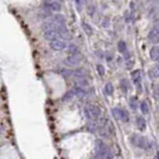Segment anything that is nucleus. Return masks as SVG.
<instances>
[{
	"instance_id": "obj_1",
	"label": "nucleus",
	"mask_w": 159,
	"mask_h": 159,
	"mask_svg": "<svg viewBox=\"0 0 159 159\" xmlns=\"http://www.w3.org/2000/svg\"><path fill=\"white\" fill-rule=\"evenodd\" d=\"M130 141L135 147L142 149V150H149L152 147V142H150V140L147 139L146 136H142V135L134 134L133 136H131Z\"/></svg>"
},
{
	"instance_id": "obj_2",
	"label": "nucleus",
	"mask_w": 159,
	"mask_h": 159,
	"mask_svg": "<svg viewBox=\"0 0 159 159\" xmlns=\"http://www.w3.org/2000/svg\"><path fill=\"white\" fill-rule=\"evenodd\" d=\"M85 115L89 120L97 121L101 115V111L96 104H88L85 107Z\"/></svg>"
},
{
	"instance_id": "obj_3",
	"label": "nucleus",
	"mask_w": 159,
	"mask_h": 159,
	"mask_svg": "<svg viewBox=\"0 0 159 159\" xmlns=\"http://www.w3.org/2000/svg\"><path fill=\"white\" fill-rule=\"evenodd\" d=\"M148 39L152 44H157L159 41V20L154 23L153 27L149 32Z\"/></svg>"
},
{
	"instance_id": "obj_4",
	"label": "nucleus",
	"mask_w": 159,
	"mask_h": 159,
	"mask_svg": "<svg viewBox=\"0 0 159 159\" xmlns=\"http://www.w3.org/2000/svg\"><path fill=\"white\" fill-rule=\"evenodd\" d=\"M43 6L51 11H60L61 10V3L58 0H44Z\"/></svg>"
},
{
	"instance_id": "obj_5",
	"label": "nucleus",
	"mask_w": 159,
	"mask_h": 159,
	"mask_svg": "<svg viewBox=\"0 0 159 159\" xmlns=\"http://www.w3.org/2000/svg\"><path fill=\"white\" fill-rule=\"evenodd\" d=\"M131 79L139 92H142V71L140 69L133 70L131 72Z\"/></svg>"
},
{
	"instance_id": "obj_6",
	"label": "nucleus",
	"mask_w": 159,
	"mask_h": 159,
	"mask_svg": "<svg viewBox=\"0 0 159 159\" xmlns=\"http://www.w3.org/2000/svg\"><path fill=\"white\" fill-rule=\"evenodd\" d=\"M113 112L117 118H118L120 121H122V122L126 123L129 121V115H128V113L125 111V110L120 109V107H115Z\"/></svg>"
},
{
	"instance_id": "obj_7",
	"label": "nucleus",
	"mask_w": 159,
	"mask_h": 159,
	"mask_svg": "<svg viewBox=\"0 0 159 159\" xmlns=\"http://www.w3.org/2000/svg\"><path fill=\"white\" fill-rule=\"evenodd\" d=\"M44 39L49 40L50 43H52L54 40L57 39H61L59 33L57 32V30H48V31H44Z\"/></svg>"
},
{
	"instance_id": "obj_8",
	"label": "nucleus",
	"mask_w": 159,
	"mask_h": 159,
	"mask_svg": "<svg viewBox=\"0 0 159 159\" xmlns=\"http://www.w3.org/2000/svg\"><path fill=\"white\" fill-rule=\"evenodd\" d=\"M50 46L54 51H62L67 48V43L64 39H57V40L50 43Z\"/></svg>"
},
{
	"instance_id": "obj_9",
	"label": "nucleus",
	"mask_w": 159,
	"mask_h": 159,
	"mask_svg": "<svg viewBox=\"0 0 159 159\" xmlns=\"http://www.w3.org/2000/svg\"><path fill=\"white\" fill-rule=\"evenodd\" d=\"M135 124H136L137 128H139L141 131H144L147 128V122L146 119L142 116H136L135 117Z\"/></svg>"
},
{
	"instance_id": "obj_10",
	"label": "nucleus",
	"mask_w": 159,
	"mask_h": 159,
	"mask_svg": "<svg viewBox=\"0 0 159 159\" xmlns=\"http://www.w3.org/2000/svg\"><path fill=\"white\" fill-rule=\"evenodd\" d=\"M81 59H82L81 55H79V53H78V54H76V55L69 56V57L65 60V63H66L67 65H76L80 61H81Z\"/></svg>"
},
{
	"instance_id": "obj_11",
	"label": "nucleus",
	"mask_w": 159,
	"mask_h": 159,
	"mask_svg": "<svg viewBox=\"0 0 159 159\" xmlns=\"http://www.w3.org/2000/svg\"><path fill=\"white\" fill-rule=\"evenodd\" d=\"M150 58L152 61H158L159 60V46H154L150 50Z\"/></svg>"
},
{
	"instance_id": "obj_12",
	"label": "nucleus",
	"mask_w": 159,
	"mask_h": 159,
	"mask_svg": "<svg viewBox=\"0 0 159 159\" xmlns=\"http://www.w3.org/2000/svg\"><path fill=\"white\" fill-rule=\"evenodd\" d=\"M120 87H121V90H122L124 93H127L128 91H129L130 84H129V82H128L127 79H122V80H121Z\"/></svg>"
},
{
	"instance_id": "obj_13",
	"label": "nucleus",
	"mask_w": 159,
	"mask_h": 159,
	"mask_svg": "<svg viewBox=\"0 0 159 159\" xmlns=\"http://www.w3.org/2000/svg\"><path fill=\"white\" fill-rule=\"evenodd\" d=\"M149 76H151V79H158L159 78V64L155 65L154 67L149 70Z\"/></svg>"
},
{
	"instance_id": "obj_14",
	"label": "nucleus",
	"mask_w": 159,
	"mask_h": 159,
	"mask_svg": "<svg viewBox=\"0 0 159 159\" xmlns=\"http://www.w3.org/2000/svg\"><path fill=\"white\" fill-rule=\"evenodd\" d=\"M52 20L57 25H65V19L62 15H55Z\"/></svg>"
},
{
	"instance_id": "obj_15",
	"label": "nucleus",
	"mask_w": 159,
	"mask_h": 159,
	"mask_svg": "<svg viewBox=\"0 0 159 159\" xmlns=\"http://www.w3.org/2000/svg\"><path fill=\"white\" fill-rule=\"evenodd\" d=\"M140 107H141V111L144 115H148L149 112H150V107H149V104L147 101H142L141 104H140Z\"/></svg>"
},
{
	"instance_id": "obj_16",
	"label": "nucleus",
	"mask_w": 159,
	"mask_h": 159,
	"mask_svg": "<svg viewBox=\"0 0 159 159\" xmlns=\"http://www.w3.org/2000/svg\"><path fill=\"white\" fill-rule=\"evenodd\" d=\"M118 50L121 54H125L126 52H127V46H126V44L124 40H120L118 43Z\"/></svg>"
},
{
	"instance_id": "obj_17",
	"label": "nucleus",
	"mask_w": 159,
	"mask_h": 159,
	"mask_svg": "<svg viewBox=\"0 0 159 159\" xmlns=\"http://www.w3.org/2000/svg\"><path fill=\"white\" fill-rule=\"evenodd\" d=\"M74 94L76 95V96H79V97H84L86 95V91L84 90L82 87H79V86H76V88H74Z\"/></svg>"
},
{
	"instance_id": "obj_18",
	"label": "nucleus",
	"mask_w": 159,
	"mask_h": 159,
	"mask_svg": "<svg viewBox=\"0 0 159 159\" xmlns=\"http://www.w3.org/2000/svg\"><path fill=\"white\" fill-rule=\"evenodd\" d=\"M82 27H83L84 31L86 32V34H88V35H92L93 30H92V27H91L90 25L87 24V23H85V22H83L82 23Z\"/></svg>"
},
{
	"instance_id": "obj_19",
	"label": "nucleus",
	"mask_w": 159,
	"mask_h": 159,
	"mask_svg": "<svg viewBox=\"0 0 159 159\" xmlns=\"http://www.w3.org/2000/svg\"><path fill=\"white\" fill-rule=\"evenodd\" d=\"M129 106L131 107L133 111H136L137 109V98L136 97H131L129 99Z\"/></svg>"
},
{
	"instance_id": "obj_20",
	"label": "nucleus",
	"mask_w": 159,
	"mask_h": 159,
	"mask_svg": "<svg viewBox=\"0 0 159 159\" xmlns=\"http://www.w3.org/2000/svg\"><path fill=\"white\" fill-rule=\"evenodd\" d=\"M104 91H106V93L107 95H113V93H114V87H113V85H112L111 83H107L106 86H104Z\"/></svg>"
},
{
	"instance_id": "obj_21",
	"label": "nucleus",
	"mask_w": 159,
	"mask_h": 159,
	"mask_svg": "<svg viewBox=\"0 0 159 159\" xmlns=\"http://www.w3.org/2000/svg\"><path fill=\"white\" fill-rule=\"evenodd\" d=\"M79 53V50H78V46H74V44H69L68 46V54L69 55H76V54Z\"/></svg>"
},
{
	"instance_id": "obj_22",
	"label": "nucleus",
	"mask_w": 159,
	"mask_h": 159,
	"mask_svg": "<svg viewBox=\"0 0 159 159\" xmlns=\"http://www.w3.org/2000/svg\"><path fill=\"white\" fill-rule=\"evenodd\" d=\"M99 159H114V156L109 150H106L104 153L101 154V155H100Z\"/></svg>"
},
{
	"instance_id": "obj_23",
	"label": "nucleus",
	"mask_w": 159,
	"mask_h": 159,
	"mask_svg": "<svg viewBox=\"0 0 159 159\" xmlns=\"http://www.w3.org/2000/svg\"><path fill=\"white\" fill-rule=\"evenodd\" d=\"M74 76H76V79H81V78H85L86 74L83 69H76V70L74 71Z\"/></svg>"
},
{
	"instance_id": "obj_24",
	"label": "nucleus",
	"mask_w": 159,
	"mask_h": 159,
	"mask_svg": "<svg viewBox=\"0 0 159 159\" xmlns=\"http://www.w3.org/2000/svg\"><path fill=\"white\" fill-rule=\"evenodd\" d=\"M96 68H97V71H98V74H99V76H104V74H106V69H104V66H102V65H100V64H98L97 66H96Z\"/></svg>"
},
{
	"instance_id": "obj_25",
	"label": "nucleus",
	"mask_w": 159,
	"mask_h": 159,
	"mask_svg": "<svg viewBox=\"0 0 159 159\" xmlns=\"http://www.w3.org/2000/svg\"><path fill=\"white\" fill-rule=\"evenodd\" d=\"M153 95H154V97H155V98H159V84H157L155 89H154Z\"/></svg>"
},
{
	"instance_id": "obj_26",
	"label": "nucleus",
	"mask_w": 159,
	"mask_h": 159,
	"mask_svg": "<svg viewBox=\"0 0 159 159\" xmlns=\"http://www.w3.org/2000/svg\"><path fill=\"white\" fill-rule=\"evenodd\" d=\"M109 26H110V19L106 18L104 21H102V27L106 28V27H109Z\"/></svg>"
},
{
	"instance_id": "obj_27",
	"label": "nucleus",
	"mask_w": 159,
	"mask_h": 159,
	"mask_svg": "<svg viewBox=\"0 0 159 159\" xmlns=\"http://www.w3.org/2000/svg\"><path fill=\"white\" fill-rule=\"evenodd\" d=\"M76 3H78V6H79V10H81V1H80V0H76Z\"/></svg>"
},
{
	"instance_id": "obj_28",
	"label": "nucleus",
	"mask_w": 159,
	"mask_h": 159,
	"mask_svg": "<svg viewBox=\"0 0 159 159\" xmlns=\"http://www.w3.org/2000/svg\"><path fill=\"white\" fill-rule=\"evenodd\" d=\"M152 159H159V153H158V154H157V155H156V156H154V157L152 158Z\"/></svg>"
}]
</instances>
